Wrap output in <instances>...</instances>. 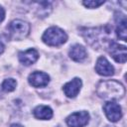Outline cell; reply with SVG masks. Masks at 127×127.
Returning <instances> with one entry per match:
<instances>
[{
    "label": "cell",
    "instance_id": "1",
    "mask_svg": "<svg viewBox=\"0 0 127 127\" xmlns=\"http://www.w3.org/2000/svg\"><path fill=\"white\" fill-rule=\"evenodd\" d=\"M97 94L105 100H117L124 96L125 88L117 80L100 81L97 85Z\"/></svg>",
    "mask_w": 127,
    "mask_h": 127
},
{
    "label": "cell",
    "instance_id": "2",
    "mask_svg": "<svg viewBox=\"0 0 127 127\" xmlns=\"http://www.w3.org/2000/svg\"><path fill=\"white\" fill-rule=\"evenodd\" d=\"M43 42L51 47H59L66 42L67 36L64 32V30L58 27H51L49 28L42 37Z\"/></svg>",
    "mask_w": 127,
    "mask_h": 127
},
{
    "label": "cell",
    "instance_id": "3",
    "mask_svg": "<svg viewBox=\"0 0 127 127\" xmlns=\"http://www.w3.org/2000/svg\"><path fill=\"white\" fill-rule=\"evenodd\" d=\"M9 37L13 40H22L26 38L30 33V25L29 23L16 19L13 20L7 27Z\"/></svg>",
    "mask_w": 127,
    "mask_h": 127
},
{
    "label": "cell",
    "instance_id": "4",
    "mask_svg": "<svg viewBox=\"0 0 127 127\" xmlns=\"http://www.w3.org/2000/svg\"><path fill=\"white\" fill-rule=\"evenodd\" d=\"M110 33V30L107 28H93V29H85V32H82V36L85 38L86 43L95 47L99 43H102L106 40V36Z\"/></svg>",
    "mask_w": 127,
    "mask_h": 127
},
{
    "label": "cell",
    "instance_id": "5",
    "mask_svg": "<svg viewBox=\"0 0 127 127\" xmlns=\"http://www.w3.org/2000/svg\"><path fill=\"white\" fill-rule=\"evenodd\" d=\"M89 114L86 111H78L70 114L66 118V124L69 127H83L87 124Z\"/></svg>",
    "mask_w": 127,
    "mask_h": 127
},
{
    "label": "cell",
    "instance_id": "6",
    "mask_svg": "<svg viewBox=\"0 0 127 127\" xmlns=\"http://www.w3.org/2000/svg\"><path fill=\"white\" fill-rule=\"evenodd\" d=\"M103 110L106 117L111 122H117L122 117V111H121L120 105L113 101L106 102L103 106Z\"/></svg>",
    "mask_w": 127,
    "mask_h": 127
},
{
    "label": "cell",
    "instance_id": "7",
    "mask_svg": "<svg viewBox=\"0 0 127 127\" xmlns=\"http://www.w3.org/2000/svg\"><path fill=\"white\" fill-rule=\"evenodd\" d=\"M109 54L111 55V57L117 62V63H121L124 64L126 62V48L125 46H121L113 41H111V43L109 44V50H108Z\"/></svg>",
    "mask_w": 127,
    "mask_h": 127
},
{
    "label": "cell",
    "instance_id": "8",
    "mask_svg": "<svg viewBox=\"0 0 127 127\" xmlns=\"http://www.w3.org/2000/svg\"><path fill=\"white\" fill-rule=\"evenodd\" d=\"M95 70L98 74L103 76H110L114 73L113 65L107 61L105 57H99L97 59L95 64Z\"/></svg>",
    "mask_w": 127,
    "mask_h": 127
},
{
    "label": "cell",
    "instance_id": "9",
    "mask_svg": "<svg viewBox=\"0 0 127 127\" xmlns=\"http://www.w3.org/2000/svg\"><path fill=\"white\" fill-rule=\"evenodd\" d=\"M29 83L34 87H44L50 81V76L43 71H34L28 77Z\"/></svg>",
    "mask_w": 127,
    "mask_h": 127
},
{
    "label": "cell",
    "instance_id": "10",
    "mask_svg": "<svg viewBox=\"0 0 127 127\" xmlns=\"http://www.w3.org/2000/svg\"><path fill=\"white\" fill-rule=\"evenodd\" d=\"M80 87H81V80L75 77L64 85V92L67 97L73 98L79 92Z\"/></svg>",
    "mask_w": 127,
    "mask_h": 127
},
{
    "label": "cell",
    "instance_id": "11",
    "mask_svg": "<svg viewBox=\"0 0 127 127\" xmlns=\"http://www.w3.org/2000/svg\"><path fill=\"white\" fill-rule=\"evenodd\" d=\"M18 58L23 64L30 65L37 62L39 58V54L35 49H29L25 52H20L18 55Z\"/></svg>",
    "mask_w": 127,
    "mask_h": 127
},
{
    "label": "cell",
    "instance_id": "12",
    "mask_svg": "<svg viewBox=\"0 0 127 127\" xmlns=\"http://www.w3.org/2000/svg\"><path fill=\"white\" fill-rule=\"evenodd\" d=\"M69 57L71 60H73L74 62H83L86 58V51L85 49L79 45V44H76L74 46H72L69 50V53H68Z\"/></svg>",
    "mask_w": 127,
    "mask_h": 127
},
{
    "label": "cell",
    "instance_id": "13",
    "mask_svg": "<svg viewBox=\"0 0 127 127\" xmlns=\"http://www.w3.org/2000/svg\"><path fill=\"white\" fill-rule=\"evenodd\" d=\"M116 23H117V28H116V33H117V37L123 41H126V18L125 15L117 13L116 17H115Z\"/></svg>",
    "mask_w": 127,
    "mask_h": 127
},
{
    "label": "cell",
    "instance_id": "14",
    "mask_svg": "<svg viewBox=\"0 0 127 127\" xmlns=\"http://www.w3.org/2000/svg\"><path fill=\"white\" fill-rule=\"evenodd\" d=\"M34 116L38 119H42V120H48L51 119L53 117V110L46 105H39L37 106L34 111Z\"/></svg>",
    "mask_w": 127,
    "mask_h": 127
},
{
    "label": "cell",
    "instance_id": "15",
    "mask_svg": "<svg viewBox=\"0 0 127 127\" xmlns=\"http://www.w3.org/2000/svg\"><path fill=\"white\" fill-rule=\"evenodd\" d=\"M16 80L14 78H7L3 81L2 83V89L6 92H10V91H13L16 87Z\"/></svg>",
    "mask_w": 127,
    "mask_h": 127
},
{
    "label": "cell",
    "instance_id": "16",
    "mask_svg": "<svg viewBox=\"0 0 127 127\" xmlns=\"http://www.w3.org/2000/svg\"><path fill=\"white\" fill-rule=\"evenodd\" d=\"M103 3H104V1H83L82 2V4L88 8H97L98 6L102 5Z\"/></svg>",
    "mask_w": 127,
    "mask_h": 127
},
{
    "label": "cell",
    "instance_id": "17",
    "mask_svg": "<svg viewBox=\"0 0 127 127\" xmlns=\"http://www.w3.org/2000/svg\"><path fill=\"white\" fill-rule=\"evenodd\" d=\"M4 17H5V11H4V9L0 6V23L4 20Z\"/></svg>",
    "mask_w": 127,
    "mask_h": 127
},
{
    "label": "cell",
    "instance_id": "18",
    "mask_svg": "<svg viewBox=\"0 0 127 127\" xmlns=\"http://www.w3.org/2000/svg\"><path fill=\"white\" fill-rule=\"evenodd\" d=\"M4 48H5L4 43H3V41H2V40H1V38H0V55L4 52Z\"/></svg>",
    "mask_w": 127,
    "mask_h": 127
},
{
    "label": "cell",
    "instance_id": "19",
    "mask_svg": "<svg viewBox=\"0 0 127 127\" xmlns=\"http://www.w3.org/2000/svg\"><path fill=\"white\" fill-rule=\"evenodd\" d=\"M10 127H23V126L20 125V124H12Z\"/></svg>",
    "mask_w": 127,
    "mask_h": 127
}]
</instances>
